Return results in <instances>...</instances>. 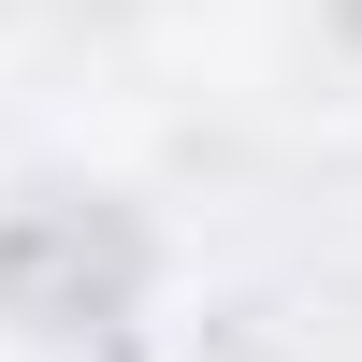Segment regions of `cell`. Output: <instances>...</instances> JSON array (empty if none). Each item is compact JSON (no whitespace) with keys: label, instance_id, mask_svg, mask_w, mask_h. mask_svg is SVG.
<instances>
[{"label":"cell","instance_id":"obj_1","mask_svg":"<svg viewBox=\"0 0 362 362\" xmlns=\"http://www.w3.org/2000/svg\"><path fill=\"white\" fill-rule=\"evenodd\" d=\"M145 290V232L116 218V203H15L0 218V319H29V334H116Z\"/></svg>","mask_w":362,"mask_h":362}]
</instances>
